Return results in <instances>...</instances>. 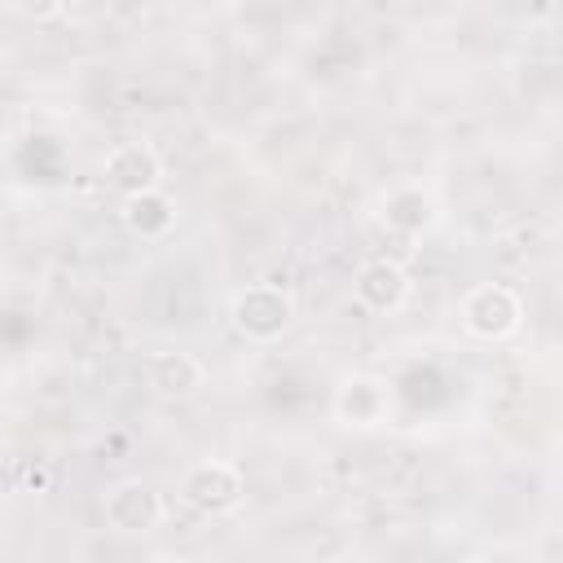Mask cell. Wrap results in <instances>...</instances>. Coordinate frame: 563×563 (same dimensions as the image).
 Masks as SVG:
<instances>
[{
	"label": "cell",
	"instance_id": "obj_1",
	"mask_svg": "<svg viewBox=\"0 0 563 563\" xmlns=\"http://www.w3.org/2000/svg\"><path fill=\"white\" fill-rule=\"evenodd\" d=\"M229 321H233V330H238L242 339H251V343H273V339H282V334L290 330V321H295V299H290V290L277 286V282H251L246 290L233 295Z\"/></svg>",
	"mask_w": 563,
	"mask_h": 563
},
{
	"label": "cell",
	"instance_id": "obj_2",
	"mask_svg": "<svg viewBox=\"0 0 563 563\" xmlns=\"http://www.w3.org/2000/svg\"><path fill=\"white\" fill-rule=\"evenodd\" d=\"M462 330L479 343H501L523 325V299L506 282H479L457 303Z\"/></svg>",
	"mask_w": 563,
	"mask_h": 563
},
{
	"label": "cell",
	"instance_id": "obj_3",
	"mask_svg": "<svg viewBox=\"0 0 563 563\" xmlns=\"http://www.w3.org/2000/svg\"><path fill=\"white\" fill-rule=\"evenodd\" d=\"M180 497H185V506H194L198 515L224 519V515H233V510L246 501V475H242L233 462H224V457H202V462H194V466L185 471Z\"/></svg>",
	"mask_w": 563,
	"mask_h": 563
},
{
	"label": "cell",
	"instance_id": "obj_4",
	"mask_svg": "<svg viewBox=\"0 0 563 563\" xmlns=\"http://www.w3.org/2000/svg\"><path fill=\"white\" fill-rule=\"evenodd\" d=\"M378 220H383V229L396 233L400 242H418V238H427V233L440 224V202H435V194H431L427 185L400 180V185H391V189L383 194Z\"/></svg>",
	"mask_w": 563,
	"mask_h": 563
},
{
	"label": "cell",
	"instance_id": "obj_5",
	"mask_svg": "<svg viewBox=\"0 0 563 563\" xmlns=\"http://www.w3.org/2000/svg\"><path fill=\"white\" fill-rule=\"evenodd\" d=\"M330 409L343 427L374 431L391 418V387L378 374H343L334 396H330Z\"/></svg>",
	"mask_w": 563,
	"mask_h": 563
},
{
	"label": "cell",
	"instance_id": "obj_6",
	"mask_svg": "<svg viewBox=\"0 0 563 563\" xmlns=\"http://www.w3.org/2000/svg\"><path fill=\"white\" fill-rule=\"evenodd\" d=\"M101 180H106L114 194H123V198L145 194V189H158V180H163V158H158V150H154L150 141H119V145L101 158Z\"/></svg>",
	"mask_w": 563,
	"mask_h": 563
},
{
	"label": "cell",
	"instance_id": "obj_7",
	"mask_svg": "<svg viewBox=\"0 0 563 563\" xmlns=\"http://www.w3.org/2000/svg\"><path fill=\"white\" fill-rule=\"evenodd\" d=\"M409 273L400 260H365L356 273H352V299L365 308V312H400L409 303Z\"/></svg>",
	"mask_w": 563,
	"mask_h": 563
},
{
	"label": "cell",
	"instance_id": "obj_8",
	"mask_svg": "<svg viewBox=\"0 0 563 563\" xmlns=\"http://www.w3.org/2000/svg\"><path fill=\"white\" fill-rule=\"evenodd\" d=\"M101 515L114 532H150L163 523V497L145 484V479H119L114 488H106L101 497Z\"/></svg>",
	"mask_w": 563,
	"mask_h": 563
},
{
	"label": "cell",
	"instance_id": "obj_9",
	"mask_svg": "<svg viewBox=\"0 0 563 563\" xmlns=\"http://www.w3.org/2000/svg\"><path fill=\"white\" fill-rule=\"evenodd\" d=\"M123 229L141 242H158L176 229V198L158 185V189H145V194H132L123 198Z\"/></svg>",
	"mask_w": 563,
	"mask_h": 563
},
{
	"label": "cell",
	"instance_id": "obj_10",
	"mask_svg": "<svg viewBox=\"0 0 563 563\" xmlns=\"http://www.w3.org/2000/svg\"><path fill=\"white\" fill-rule=\"evenodd\" d=\"M145 378L158 396H189L207 383V365L185 347H163L145 361Z\"/></svg>",
	"mask_w": 563,
	"mask_h": 563
},
{
	"label": "cell",
	"instance_id": "obj_11",
	"mask_svg": "<svg viewBox=\"0 0 563 563\" xmlns=\"http://www.w3.org/2000/svg\"><path fill=\"white\" fill-rule=\"evenodd\" d=\"M18 484H22L26 493H44V488L53 484V475H48V466H44V462L22 457V462H18Z\"/></svg>",
	"mask_w": 563,
	"mask_h": 563
},
{
	"label": "cell",
	"instance_id": "obj_12",
	"mask_svg": "<svg viewBox=\"0 0 563 563\" xmlns=\"http://www.w3.org/2000/svg\"><path fill=\"white\" fill-rule=\"evenodd\" d=\"M150 563H185V559H180V554H154Z\"/></svg>",
	"mask_w": 563,
	"mask_h": 563
},
{
	"label": "cell",
	"instance_id": "obj_13",
	"mask_svg": "<svg viewBox=\"0 0 563 563\" xmlns=\"http://www.w3.org/2000/svg\"><path fill=\"white\" fill-rule=\"evenodd\" d=\"M312 563H343V559H312Z\"/></svg>",
	"mask_w": 563,
	"mask_h": 563
}]
</instances>
